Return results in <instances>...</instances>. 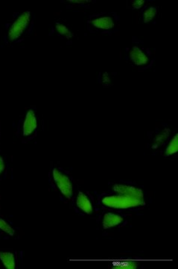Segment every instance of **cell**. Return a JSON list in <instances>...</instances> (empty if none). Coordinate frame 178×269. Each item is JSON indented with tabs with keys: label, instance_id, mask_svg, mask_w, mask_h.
Here are the masks:
<instances>
[{
	"label": "cell",
	"instance_id": "1",
	"mask_svg": "<svg viewBox=\"0 0 178 269\" xmlns=\"http://www.w3.org/2000/svg\"><path fill=\"white\" fill-rule=\"evenodd\" d=\"M101 202L105 207L113 209H129L146 204L144 200L122 195L104 197Z\"/></svg>",
	"mask_w": 178,
	"mask_h": 269
},
{
	"label": "cell",
	"instance_id": "2",
	"mask_svg": "<svg viewBox=\"0 0 178 269\" xmlns=\"http://www.w3.org/2000/svg\"><path fill=\"white\" fill-rule=\"evenodd\" d=\"M31 21V14L30 11H25L21 13L11 24L8 30V39L13 42L21 38L29 27Z\"/></svg>",
	"mask_w": 178,
	"mask_h": 269
},
{
	"label": "cell",
	"instance_id": "3",
	"mask_svg": "<svg viewBox=\"0 0 178 269\" xmlns=\"http://www.w3.org/2000/svg\"><path fill=\"white\" fill-rule=\"evenodd\" d=\"M129 61L137 67H146L150 64L151 59L146 50L140 45H133L127 53Z\"/></svg>",
	"mask_w": 178,
	"mask_h": 269
},
{
	"label": "cell",
	"instance_id": "4",
	"mask_svg": "<svg viewBox=\"0 0 178 269\" xmlns=\"http://www.w3.org/2000/svg\"><path fill=\"white\" fill-rule=\"evenodd\" d=\"M92 28L102 31H112L116 25V19L112 14H102L93 17L90 21Z\"/></svg>",
	"mask_w": 178,
	"mask_h": 269
},
{
	"label": "cell",
	"instance_id": "5",
	"mask_svg": "<svg viewBox=\"0 0 178 269\" xmlns=\"http://www.w3.org/2000/svg\"><path fill=\"white\" fill-rule=\"evenodd\" d=\"M53 178L59 190L66 198L70 199L73 195V185L70 178L59 170L53 169Z\"/></svg>",
	"mask_w": 178,
	"mask_h": 269
},
{
	"label": "cell",
	"instance_id": "6",
	"mask_svg": "<svg viewBox=\"0 0 178 269\" xmlns=\"http://www.w3.org/2000/svg\"><path fill=\"white\" fill-rule=\"evenodd\" d=\"M113 191L119 195L144 200L143 190L136 188V187L131 186V185L116 184L113 186Z\"/></svg>",
	"mask_w": 178,
	"mask_h": 269
},
{
	"label": "cell",
	"instance_id": "7",
	"mask_svg": "<svg viewBox=\"0 0 178 269\" xmlns=\"http://www.w3.org/2000/svg\"><path fill=\"white\" fill-rule=\"evenodd\" d=\"M37 127V120L35 112L29 110L25 115L24 126H23V134L24 136H29L36 130Z\"/></svg>",
	"mask_w": 178,
	"mask_h": 269
},
{
	"label": "cell",
	"instance_id": "8",
	"mask_svg": "<svg viewBox=\"0 0 178 269\" xmlns=\"http://www.w3.org/2000/svg\"><path fill=\"white\" fill-rule=\"evenodd\" d=\"M76 204H77V207L81 209L85 213L90 215L93 212V208L91 201L84 192H81V191L79 192L77 200H76Z\"/></svg>",
	"mask_w": 178,
	"mask_h": 269
},
{
	"label": "cell",
	"instance_id": "9",
	"mask_svg": "<svg viewBox=\"0 0 178 269\" xmlns=\"http://www.w3.org/2000/svg\"><path fill=\"white\" fill-rule=\"evenodd\" d=\"M123 221V217L113 213H106L103 219V227L104 229H110L115 226L119 225Z\"/></svg>",
	"mask_w": 178,
	"mask_h": 269
},
{
	"label": "cell",
	"instance_id": "10",
	"mask_svg": "<svg viewBox=\"0 0 178 269\" xmlns=\"http://www.w3.org/2000/svg\"><path fill=\"white\" fill-rule=\"evenodd\" d=\"M171 129L169 128H165L160 133L156 135V137L153 139V143L152 145V149H156L160 148L161 145H164L168 142L171 135Z\"/></svg>",
	"mask_w": 178,
	"mask_h": 269
},
{
	"label": "cell",
	"instance_id": "11",
	"mask_svg": "<svg viewBox=\"0 0 178 269\" xmlns=\"http://www.w3.org/2000/svg\"><path fill=\"white\" fill-rule=\"evenodd\" d=\"M158 15V8L153 5L147 7L143 12V21L144 24H149Z\"/></svg>",
	"mask_w": 178,
	"mask_h": 269
},
{
	"label": "cell",
	"instance_id": "12",
	"mask_svg": "<svg viewBox=\"0 0 178 269\" xmlns=\"http://www.w3.org/2000/svg\"><path fill=\"white\" fill-rule=\"evenodd\" d=\"M0 259L7 269H15V258L12 253L0 252Z\"/></svg>",
	"mask_w": 178,
	"mask_h": 269
},
{
	"label": "cell",
	"instance_id": "13",
	"mask_svg": "<svg viewBox=\"0 0 178 269\" xmlns=\"http://www.w3.org/2000/svg\"><path fill=\"white\" fill-rule=\"evenodd\" d=\"M178 151V134H175L170 142L168 144L166 149H165V155L166 156H171L172 155L176 154Z\"/></svg>",
	"mask_w": 178,
	"mask_h": 269
},
{
	"label": "cell",
	"instance_id": "14",
	"mask_svg": "<svg viewBox=\"0 0 178 269\" xmlns=\"http://www.w3.org/2000/svg\"><path fill=\"white\" fill-rule=\"evenodd\" d=\"M138 263L135 261H120L113 263V269H135L137 268Z\"/></svg>",
	"mask_w": 178,
	"mask_h": 269
},
{
	"label": "cell",
	"instance_id": "15",
	"mask_svg": "<svg viewBox=\"0 0 178 269\" xmlns=\"http://www.w3.org/2000/svg\"><path fill=\"white\" fill-rule=\"evenodd\" d=\"M54 29H55L56 32H57V34H60V35L63 36V37H67V38H70V37H72L73 36V32H72V31L69 30L68 27H67V26L64 25V24L58 23V24H56Z\"/></svg>",
	"mask_w": 178,
	"mask_h": 269
},
{
	"label": "cell",
	"instance_id": "16",
	"mask_svg": "<svg viewBox=\"0 0 178 269\" xmlns=\"http://www.w3.org/2000/svg\"><path fill=\"white\" fill-rule=\"evenodd\" d=\"M0 229L4 231V232L8 234L10 236H14V230L12 228L10 224H8V223H7L6 221H4L2 218H0Z\"/></svg>",
	"mask_w": 178,
	"mask_h": 269
},
{
	"label": "cell",
	"instance_id": "17",
	"mask_svg": "<svg viewBox=\"0 0 178 269\" xmlns=\"http://www.w3.org/2000/svg\"><path fill=\"white\" fill-rule=\"evenodd\" d=\"M100 80H101L102 84L104 86H106V87H109V86H111L113 85L111 76L108 72H104V73H102Z\"/></svg>",
	"mask_w": 178,
	"mask_h": 269
},
{
	"label": "cell",
	"instance_id": "18",
	"mask_svg": "<svg viewBox=\"0 0 178 269\" xmlns=\"http://www.w3.org/2000/svg\"><path fill=\"white\" fill-rule=\"evenodd\" d=\"M146 2V0H133L131 2V7L133 9L140 10L143 8Z\"/></svg>",
	"mask_w": 178,
	"mask_h": 269
},
{
	"label": "cell",
	"instance_id": "19",
	"mask_svg": "<svg viewBox=\"0 0 178 269\" xmlns=\"http://www.w3.org/2000/svg\"><path fill=\"white\" fill-rule=\"evenodd\" d=\"M69 2H70L73 5H85V4L90 3L91 1L90 0H69Z\"/></svg>",
	"mask_w": 178,
	"mask_h": 269
},
{
	"label": "cell",
	"instance_id": "20",
	"mask_svg": "<svg viewBox=\"0 0 178 269\" xmlns=\"http://www.w3.org/2000/svg\"><path fill=\"white\" fill-rule=\"evenodd\" d=\"M4 169H5V163H4L3 159L0 156V175L2 174Z\"/></svg>",
	"mask_w": 178,
	"mask_h": 269
}]
</instances>
